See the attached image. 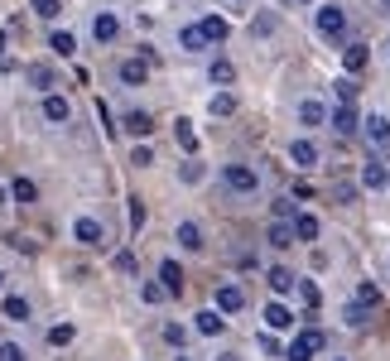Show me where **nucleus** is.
Instances as JSON below:
<instances>
[{
    "instance_id": "f257e3e1",
    "label": "nucleus",
    "mask_w": 390,
    "mask_h": 361,
    "mask_svg": "<svg viewBox=\"0 0 390 361\" xmlns=\"http://www.w3.org/2000/svg\"><path fill=\"white\" fill-rule=\"evenodd\" d=\"M318 352H323V333H318V328H303V333H294L285 361H313Z\"/></svg>"
},
{
    "instance_id": "f03ea898",
    "label": "nucleus",
    "mask_w": 390,
    "mask_h": 361,
    "mask_svg": "<svg viewBox=\"0 0 390 361\" xmlns=\"http://www.w3.org/2000/svg\"><path fill=\"white\" fill-rule=\"evenodd\" d=\"M222 183H227L231 193H256V188H260V174H256V164H227V169H222Z\"/></svg>"
},
{
    "instance_id": "7ed1b4c3",
    "label": "nucleus",
    "mask_w": 390,
    "mask_h": 361,
    "mask_svg": "<svg viewBox=\"0 0 390 361\" xmlns=\"http://www.w3.org/2000/svg\"><path fill=\"white\" fill-rule=\"evenodd\" d=\"M318 34H328V39L347 34V10H342V5H323V10H318Z\"/></svg>"
},
{
    "instance_id": "20e7f679",
    "label": "nucleus",
    "mask_w": 390,
    "mask_h": 361,
    "mask_svg": "<svg viewBox=\"0 0 390 361\" xmlns=\"http://www.w3.org/2000/svg\"><path fill=\"white\" fill-rule=\"evenodd\" d=\"M73 236H78L82 246H101V241H106V227H101L97 217H78V222H73Z\"/></svg>"
},
{
    "instance_id": "39448f33",
    "label": "nucleus",
    "mask_w": 390,
    "mask_h": 361,
    "mask_svg": "<svg viewBox=\"0 0 390 361\" xmlns=\"http://www.w3.org/2000/svg\"><path fill=\"white\" fill-rule=\"evenodd\" d=\"M197 34H202V44H227V19H217V15H202L197 19Z\"/></svg>"
},
{
    "instance_id": "423d86ee",
    "label": "nucleus",
    "mask_w": 390,
    "mask_h": 361,
    "mask_svg": "<svg viewBox=\"0 0 390 361\" xmlns=\"http://www.w3.org/2000/svg\"><path fill=\"white\" fill-rule=\"evenodd\" d=\"M121 82H125V87H145V82H150V63H145V58H125V63H121Z\"/></svg>"
},
{
    "instance_id": "0eeeda50",
    "label": "nucleus",
    "mask_w": 390,
    "mask_h": 361,
    "mask_svg": "<svg viewBox=\"0 0 390 361\" xmlns=\"http://www.w3.org/2000/svg\"><path fill=\"white\" fill-rule=\"evenodd\" d=\"M73 116V106H68V96H58V91H48L44 96V121H53V125H63Z\"/></svg>"
},
{
    "instance_id": "6e6552de",
    "label": "nucleus",
    "mask_w": 390,
    "mask_h": 361,
    "mask_svg": "<svg viewBox=\"0 0 390 361\" xmlns=\"http://www.w3.org/2000/svg\"><path fill=\"white\" fill-rule=\"evenodd\" d=\"M0 313H5L10 323H29V299H24V294H5V299H0Z\"/></svg>"
},
{
    "instance_id": "1a4fd4ad",
    "label": "nucleus",
    "mask_w": 390,
    "mask_h": 361,
    "mask_svg": "<svg viewBox=\"0 0 390 361\" xmlns=\"http://www.w3.org/2000/svg\"><path fill=\"white\" fill-rule=\"evenodd\" d=\"M290 231H294V241H318V231H323V227H318V217H313V212H299V217L290 222Z\"/></svg>"
},
{
    "instance_id": "9d476101",
    "label": "nucleus",
    "mask_w": 390,
    "mask_h": 361,
    "mask_svg": "<svg viewBox=\"0 0 390 361\" xmlns=\"http://www.w3.org/2000/svg\"><path fill=\"white\" fill-rule=\"evenodd\" d=\"M290 159H294V169H313V164H318V145H313V140H294Z\"/></svg>"
},
{
    "instance_id": "9b49d317",
    "label": "nucleus",
    "mask_w": 390,
    "mask_h": 361,
    "mask_svg": "<svg viewBox=\"0 0 390 361\" xmlns=\"http://www.w3.org/2000/svg\"><path fill=\"white\" fill-rule=\"evenodd\" d=\"M159 289H164V294H184V270H179V261H164V265H159Z\"/></svg>"
},
{
    "instance_id": "f8f14e48",
    "label": "nucleus",
    "mask_w": 390,
    "mask_h": 361,
    "mask_svg": "<svg viewBox=\"0 0 390 361\" xmlns=\"http://www.w3.org/2000/svg\"><path fill=\"white\" fill-rule=\"evenodd\" d=\"M92 34H97V44H111V39L121 34V19H116L111 10H101L97 19H92Z\"/></svg>"
},
{
    "instance_id": "ddd939ff",
    "label": "nucleus",
    "mask_w": 390,
    "mask_h": 361,
    "mask_svg": "<svg viewBox=\"0 0 390 361\" xmlns=\"http://www.w3.org/2000/svg\"><path fill=\"white\" fill-rule=\"evenodd\" d=\"M366 63H371L366 44H347V49H342V68H347V78H352V73H362Z\"/></svg>"
},
{
    "instance_id": "4468645a",
    "label": "nucleus",
    "mask_w": 390,
    "mask_h": 361,
    "mask_svg": "<svg viewBox=\"0 0 390 361\" xmlns=\"http://www.w3.org/2000/svg\"><path fill=\"white\" fill-rule=\"evenodd\" d=\"M10 197H15L19 207H29V202H39V183H34V179H24V174H19V179L10 183Z\"/></svg>"
},
{
    "instance_id": "2eb2a0df",
    "label": "nucleus",
    "mask_w": 390,
    "mask_h": 361,
    "mask_svg": "<svg viewBox=\"0 0 390 361\" xmlns=\"http://www.w3.org/2000/svg\"><path fill=\"white\" fill-rule=\"evenodd\" d=\"M362 125H366V140H371V145H386V140H390V116H381V111L366 116Z\"/></svg>"
},
{
    "instance_id": "dca6fc26",
    "label": "nucleus",
    "mask_w": 390,
    "mask_h": 361,
    "mask_svg": "<svg viewBox=\"0 0 390 361\" xmlns=\"http://www.w3.org/2000/svg\"><path fill=\"white\" fill-rule=\"evenodd\" d=\"M328 121H333V130H337V135H352V130L362 125L352 106H333V116H328Z\"/></svg>"
},
{
    "instance_id": "f3484780",
    "label": "nucleus",
    "mask_w": 390,
    "mask_h": 361,
    "mask_svg": "<svg viewBox=\"0 0 390 361\" xmlns=\"http://www.w3.org/2000/svg\"><path fill=\"white\" fill-rule=\"evenodd\" d=\"M121 125H125V130H130L135 140H145V135L154 130V121H150V111H125V121H121Z\"/></svg>"
},
{
    "instance_id": "a211bd4d",
    "label": "nucleus",
    "mask_w": 390,
    "mask_h": 361,
    "mask_svg": "<svg viewBox=\"0 0 390 361\" xmlns=\"http://www.w3.org/2000/svg\"><path fill=\"white\" fill-rule=\"evenodd\" d=\"M241 303H246V294H241L236 284H222V289H217V313H236Z\"/></svg>"
},
{
    "instance_id": "6ab92c4d",
    "label": "nucleus",
    "mask_w": 390,
    "mask_h": 361,
    "mask_svg": "<svg viewBox=\"0 0 390 361\" xmlns=\"http://www.w3.org/2000/svg\"><path fill=\"white\" fill-rule=\"evenodd\" d=\"M265 328H270V333H285V328H294V313L285 303H270V308H265Z\"/></svg>"
},
{
    "instance_id": "aec40b11",
    "label": "nucleus",
    "mask_w": 390,
    "mask_h": 361,
    "mask_svg": "<svg viewBox=\"0 0 390 361\" xmlns=\"http://www.w3.org/2000/svg\"><path fill=\"white\" fill-rule=\"evenodd\" d=\"M174 236H179V246H184V251H202V227H197V222H179V231H174Z\"/></svg>"
},
{
    "instance_id": "412c9836",
    "label": "nucleus",
    "mask_w": 390,
    "mask_h": 361,
    "mask_svg": "<svg viewBox=\"0 0 390 361\" xmlns=\"http://www.w3.org/2000/svg\"><path fill=\"white\" fill-rule=\"evenodd\" d=\"M207 78H212V87H231V82H236V68H231L227 58H212V68H207Z\"/></svg>"
},
{
    "instance_id": "4be33fe9",
    "label": "nucleus",
    "mask_w": 390,
    "mask_h": 361,
    "mask_svg": "<svg viewBox=\"0 0 390 361\" xmlns=\"http://www.w3.org/2000/svg\"><path fill=\"white\" fill-rule=\"evenodd\" d=\"M24 78L44 91V96H48V87H53V68H48V63H29V68H24Z\"/></svg>"
},
{
    "instance_id": "5701e85b",
    "label": "nucleus",
    "mask_w": 390,
    "mask_h": 361,
    "mask_svg": "<svg viewBox=\"0 0 390 361\" xmlns=\"http://www.w3.org/2000/svg\"><path fill=\"white\" fill-rule=\"evenodd\" d=\"M48 49H53L58 58H73V53H78V39H73L68 29H58V34H48Z\"/></svg>"
},
{
    "instance_id": "b1692460",
    "label": "nucleus",
    "mask_w": 390,
    "mask_h": 361,
    "mask_svg": "<svg viewBox=\"0 0 390 361\" xmlns=\"http://www.w3.org/2000/svg\"><path fill=\"white\" fill-rule=\"evenodd\" d=\"M294 284H299V279H294V270H285V265H275V270H270V289H275L280 299H285V294H294Z\"/></svg>"
},
{
    "instance_id": "393cba45",
    "label": "nucleus",
    "mask_w": 390,
    "mask_h": 361,
    "mask_svg": "<svg viewBox=\"0 0 390 361\" xmlns=\"http://www.w3.org/2000/svg\"><path fill=\"white\" fill-rule=\"evenodd\" d=\"M299 121H303V125H323V121H328L323 101H299Z\"/></svg>"
},
{
    "instance_id": "a878e982",
    "label": "nucleus",
    "mask_w": 390,
    "mask_h": 361,
    "mask_svg": "<svg viewBox=\"0 0 390 361\" xmlns=\"http://www.w3.org/2000/svg\"><path fill=\"white\" fill-rule=\"evenodd\" d=\"M207 111H212V116H231V111H236V96H231V91H212Z\"/></svg>"
},
{
    "instance_id": "bb28decb",
    "label": "nucleus",
    "mask_w": 390,
    "mask_h": 361,
    "mask_svg": "<svg viewBox=\"0 0 390 361\" xmlns=\"http://www.w3.org/2000/svg\"><path fill=\"white\" fill-rule=\"evenodd\" d=\"M342 318H347V328H366V323H371V308H366V303H347Z\"/></svg>"
},
{
    "instance_id": "cd10ccee",
    "label": "nucleus",
    "mask_w": 390,
    "mask_h": 361,
    "mask_svg": "<svg viewBox=\"0 0 390 361\" xmlns=\"http://www.w3.org/2000/svg\"><path fill=\"white\" fill-rule=\"evenodd\" d=\"M222 328H227V318H217V308L197 313V333H202V337H212V333H222Z\"/></svg>"
},
{
    "instance_id": "c85d7f7f",
    "label": "nucleus",
    "mask_w": 390,
    "mask_h": 361,
    "mask_svg": "<svg viewBox=\"0 0 390 361\" xmlns=\"http://www.w3.org/2000/svg\"><path fill=\"white\" fill-rule=\"evenodd\" d=\"M270 246H275V251H290V246H294L290 222H275V227H270Z\"/></svg>"
},
{
    "instance_id": "c756f323",
    "label": "nucleus",
    "mask_w": 390,
    "mask_h": 361,
    "mask_svg": "<svg viewBox=\"0 0 390 361\" xmlns=\"http://www.w3.org/2000/svg\"><path fill=\"white\" fill-rule=\"evenodd\" d=\"M73 337H78V328H73V323H58V328H48V347H68Z\"/></svg>"
},
{
    "instance_id": "7c9ffc66",
    "label": "nucleus",
    "mask_w": 390,
    "mask_h": 361,
    "mask_svg": "<svg viewBox=\"0 0 390 361\" xmlns=\"http://www.w3.org/2000/svg\"><path fill=\"white\" fill-rule=\"evenodd\" d=\"M174 135H179V145H184L188 155H197V135H193V121H179V125H174Z\"/></svg>"
},
{
    "instance_id": "2f4dec72",
    "label": "nucleus",
    "mask_w": 390,
    "mask_h": 361,
    "mask_svg": "<svg viewBox=\"0 0 390 361\" xmlns=\"http://www.w3.org/2000/svg\"><path fill=\"white\" fill-rule=\"evenodd\" d=\"M333 91H337V106H352V101H357V82H352V78H337Z\"/></svg>"
},
{
    "instance_id": "473e14b6",
    "label": "nucleus",
    "mask_w": 390,
    "mask_h": 361,
    "mask_svg": "<svg viewBox=\"0 0 390 361\" xmlns=\"http://www.w3.org/2000/svg\"><path fill=\"white\" fill-rule=\"evenodd\" d=\"M179 44H184L188 53H197V49H207V44H202V34H197V24H184V29H179Z\"/></svg>"
},
{
    "instance_id": "72a5a7b5",
    "label": "nucleus",
    "mask_w": 390,
    "mask_h": 361,
    "mask_svg": "<svg viewBox=\"0 0 390 361\" xmlns=\"http://www.w3.org/2000/svg\"><path fill=\"white\" fill-rule=\"evenodd\" d=\"M362 183H366V188H381V183H386V164H376V159H371V164L362 169Z\"/></svg>"
},
{
    "instance_id": "f704fd0d",
    "label": "nucleus",
    "mask_w": 390,
    "mask_h": 361,
    "mask_svg": "<svg viewBox=\"0 0 390 361\" xmlns=\"http://www.w3.org/2000/svg\"><path fill=\"white\" fill-rule=\"evenodd\" d=\"M357 303H366V308H376V303H381V289H376L371 279H366V284H357Z\"/></svg>"
},
{
    "instance_id": "c9c22d12",
    "label": "nucleus",
    "mask_w": 390,
    "mask_h": 361,
    "mask_svg": "<svg viewBox=\"0 0 390 361\" xmlns=\"http://www.w3.org/2000/svg\"><path fill=\"white\" fill-rule=\"evenodd\" d=\"M34 15L39 19H58L63 15V0H34Z\"/></svg>"
},
{
    "instance_id": "e433bc0d",
    "label": "nucleus",
    "mask_w": 390,
    "mask_h": 361,
    "mask_svg": "<svg viewBox=\"0 0 390 361\" xmlns=\"http://www.w3.org/2000/svg\"><path fill=\"white\" fill-rule=\"evenodd\" d=\"M294 289L303 294V303H308V308H318V284H313V279H299Z\"/></svg>"
},
{
    "instance_id": "4c0bfd02",
    "label": "nucleus",
    "mask_w": 390,
    "mask_h": 361,
    "mask_svg": "<svg viewBox=\"0 0 390 361\" xmlns=\"http://www.w3.org/2000/svg\"><path fill=\"white\" fill-rule=\"evenodd\" d=\"M0 361H24V347L19 342H0Z\"/></svg>"
},
{
    "instance_id": "58836bf2",
    "label": "nucleus",
    "mask_w": 390,
    "mask_h": 361,
    "mask_svg": "<svg viewBox=\"0 0 390 361\" xmlns=\"http://www.w3.org/2000/svg\"><path fill=\"white\" fill-rule=\"evenodd\" d=\"M130 164H140V169H145V164H154V150H150V145H135V155H130Z\"/></svg>"
},
{
    "instance_id": "ea45409f",
    "label": "nucleus",
    "mask_w": 390,
    "mask_h": 361,
    "mask_svg": "<svg viewBox=\"0 0 390 361\" xmlns=\"http://www.w3.org/2000/svg\"><path fill=\"white\" fill-rule=\"evenodd\" d=\"M130 227H135V231L145 227V202H140V197H130Z\"/></svg>"
},
{
    "instance_id": "a19ab883",
    "label": "nucleus",
    "mask_w": 390,
    "mask_h": 361,
    "mask_svg": "<svg viewBox=\"0 0 390 361\" xmlns=\"http://www.w3.org/2000/svg\"><path fill=\"white\" fill-rule=\"evenodd\" d=\"M140 294H145V303H164V299H169V294H164V289H159V284H145V289H140Z\"/></svg>"
},
{
    "instance_id": "79ce46f5",
    "label": "nucleus",
    "mask_w": 390,
    "mask_h": 361,
    "mask_svg": "<svg viewBox=\"0 0 390 361\" xmlns=\"http://www.w3.org/2000/svg\"><path fill=\"white\" fill-rule=\"evenodd\" d=\"M164 342H174V347H184V328H179V323H169V328H164Z\"/></svg>"
},
{
    "instance_id": "37998d69",
    "label": "nucleus",
    "mask_w": 390,
    "mask_h": 361,
    "mask_svg": "<svg viewBox=\"0 0 390 361\" xmlns=\"http://www.w3.org/2000/svg\"><path fill=\"white\" fill-rule=\"evenodd\" d=\"M116 270L130 274V270H135V256H130V251H121V256H116Z\"/></svg>"
},
{
    "instance_id": "c03bdc74",
    "label": "nucleus",
    "mask_w": 390,
    "mask_h": 361,
    "mask_svg": "<svg viewBox=\"0 0 390 361\" xmlns=\"http://www.w3.org/2000/svg\"><path fill=\"white\" fill-rule=\"evenodd\" d=\"M217 361H236V357H217Z\"/></svg>"
},
{
    "instance_id": "a18cd8bd",
    "label": "nucleus",
    "mask_w": 390,
    "mask_h": 361,
    "mask_svg": "<svg viewBox=\"0 0 390 361\" xmlns=\"http://www.w3.org/2000/svg\"><path fill=\"white\" fill-rule=\"evenodd\" d=\"M174 361H188V357H174Z\"/></svg>"
},
{
    "instance_id": "49530a36",
    "label": "nucleus",
    "mask_w": 390,
    "mask_h": 361,
    "mask_svg": "<svg viewBox=\"0 0 390 361\" xmlns=\"http://www.w3.org/2000/svg\"><path fill=\"white\" fill-rule=\"evenodd\" d=\"M0 284H5V274H0Z\"/></svg>"
},
{
    "instance_id": "de8ad7c7",
    "label": "nucleus",
    "mask_w": 390,
    "mask_h": 361,
    "mask_svg": "<svg viewBox=\"0 0 390 361\" xmlns=\"http://www.w3.org/2000/svg\"><path fill=\"white\" fill-rule=\"evenodd\" d=\"M303 5H308V0H303Z\"/></svg>"
},
{
    "instance_id": "09e8293b",
    "label": "nucleus",
    "mask_w": 390,
    "mask_h": 361,
    "mask_svg": "<svg viewBox=\"0 0 390 361\" xmlns=\"http://www.w3.org/2000/svg\"><path fill=\"white\" fill-rule=\"evenodd\" d=\"M386 179H390V174H386Z\"/></svg>"
}]
</instances>
